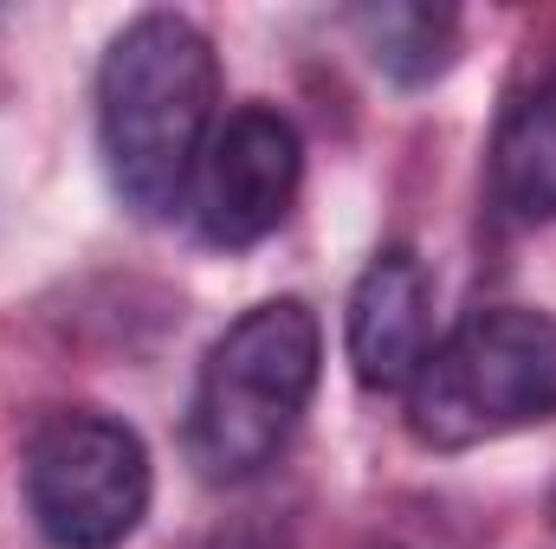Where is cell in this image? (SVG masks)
I'll return each instance as SVG.
<instances>
[{
  "mask_svg": "<svg viewBox=\"0 0 556 549\" xmlns=\"http://www.w3.org/2000/svg\"><path fill=\"white\" fill-rule=\"evenodd\" d=\"M485 181L505 220L518 227L556 220V52L505 98L492 155H485Z\"/></svg>",
  "mask_w": 556,
  "mask_h": 549,
  "instance_id": "52a82bcc",
  "label": "cell"
},
{
  "mask_svg": "<svg viewBox=\"0 0 556 549\" xmlns=\"http://www.w3.org/2000/svg\"><path fill=\"white\" fill-rule=\"evenodd\" d=\"M343 349L369 395H408L433 349V272L415 246H382L363 266L343 310Z\"/></svg>",
  "mask_w": 556,
  "mask_h": 549,
  "instance_id": "8992f818",
  "label": "cell"
},
{
  "mask_svg": "<svg viewBox=\"0 0 556 549\" xmlns=\"http://www.w3.org/2000/svg\"><path fill=\"white\" fill-rule=\"evenodd\" d=\"M220 59L188 13H137L98 65V149L117 201L137 220H168L188 201L214 137Z\"/></svg>",
  "mask_w": 556,
  "mask_h": 549,
  "instance_id": "6da1fadb",
  "label": "cell"
},
{
  "mask_svg": "<svg viewBox=\"0 0 556 549\" xmlns=\"http://www.w3.org/2000/svg\"><path fill=\"white\" fill-rule=\"evenodd\" d=\"M408 433L433 452H466L556 420V317L492 304L453 323L402 395Z\"/></svg>",
  "mask_w": 556,
  "mask_h": 549,
  "instance_id": "3957f363",
  "label": "cell"
},
{
  "mask_svg": "<svg viewBox=\"0 0 556 549\" xmlns=\"http://www.w3.org/2000/svg\"><path fill=\"white\" fill-rule=\"evenodd\" d=\"M324 330L304 297H266L233 317L194 382L188 401V459L214 485L260 478L291 446L298 420L317 395Z\"/></svg>",
  "mask_w": 556,
  "mask_h": 549,
  "instance_id": "7a4b0ae2",
  "label": "cell"
},
{
  "mask_svg": "<svg viewBox=\"0 0 556 549\" xmlns=\"http://www.w3.org/2000/svg\"><path fill=\"white\" fill-rule=\"evenodd\" d=\"M26 511L52 549H124L149 518L155 465L130 420L98 408L46 413L20 459Z\"/></svg>",
  "mask_w": 556,
  "mask_h": 549,
  "instance_id": "277c9868",
  "label": "cell"
},
{
  "mask_svg": "<svg viewBox=\"0 0 556 549\" xmlns=\"http://www.w3.org/2000/svg\"><path fill=\"white\" fill-rule=\"evenodd\" d=\"M350 26H356L369 65L402 91L446 78L459 59V13L433 7V0H376V7H356Z\"/></svg>",
  "mask_w": 556,
  "mask_h": 549,
  "instance_id": "ba28073f",
  "label": "cell"
},
{
  "mask_svg": "<svg viewBox=\"0 0 556 549\" xmlns=\"http://www.w3.org/2000/svg\"><path fill=\"white\" fill-rule=\"evenodd\" d=\"M304 188V142L298 124L278 117L273 104H240L214 124V137L194 162L181 214L194 233L220 253H247L266 233L285 227L291 201Z\"/></svg>",
  "mask_w": 556,
  "mask_h": 549,
  "instance_id": "5b68a950",
  "label": "cell"
}]
</instances>
